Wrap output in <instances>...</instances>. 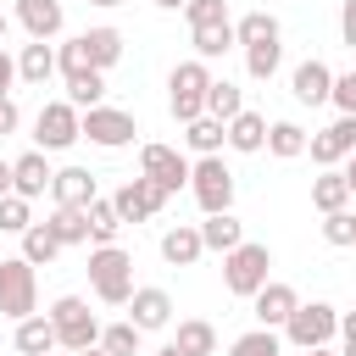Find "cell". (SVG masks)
I'll return each mask as SVG.
<instances>
[{
  "mask_svg": "<svg viewBox=\"0 0 356 356\" xmlns=\"http://www.w3.org/2000/svg\"><path fill=\"white\" fill-rule=\"evenodd\" d=\"M44 317L56 328V350H89V345H100V323H95V312H89L83 295H61Z\"/></svg>",
  "mask_w": 356,
  "mask_h": 356,
  "instance_id": "2",
  "label": "cell"
},
{
  "mask_svg": "<svg viewBox=\"0 0 356 356\" xmlns=\"http://www.w3.org/2000/svg\"><path fill=\"white\" fill-rule=\"evenodd\" d=\"M228 150H239V156H256V150H267V117L261 111H239L228 128Z\"/></svg>",
  "mask_w": 356,
  "mask_h": 356,
  "instance_id": "20",
  "label": "cell"
},
{
  "mask_svg": "<svg viewBox=\"0 0 356 356\" xmlns=\"http://www.w3.org/2000/svg\"><path fill=\"white\" fill-rule=\"evenodd\" d=\"M156 6H161V11H178V6H189V0H156Z\"/></svg>",
  "mask_w": 356,
  "mask_h": 356,
  "instance_id": "50",
  "label": "cell"
},
{
  "mask_svg": "<svg viewBox=\"0 0 356 356\" xmlns=\"http://www.w3.org/2000/svg\"><path fill=\"white\" fill-rule=\"evenodd\" d=\"M100 100H106V72H78V78H67V106L95 111Z\"/></svg>",
  "mask_w": 356,
  "mask_h": 356,
  "instance_id": "35",
  "label": "cell"
},
{
  "mask_svg": "<svg viewBox=\"0 0 356 356\" xmlns=\"http://www.w3.org/2000/svg\"><path fill=\"white\" fill-rule=\"evenodd\" d=\"M83 217H89V239H95V245H117V228H122V217H117V206H111L106 195H95V200L83 206Z\"/></svg>",
  "mask_w": 356,
  "mask_h": 356,
  "instance_id": "32",
  "label": "cell"
},
{
  "mask_svg": "<svg viewBox=\"0 0 356 356\" xmlns=\"http://www.w3.org/2000/svg\"><path fill=\"white\" fill-rule=\"evenodd\" d=\"M234 44H278V17L273 11H245L239 22H234Z\"/></svg>",
  "mask_w": 356,
  "mask_h": 356,
  "instance_id": "27",
  "label": "cell"
},
{
  "mask_svg": "<svg viewBox=\"0 0 356 356\" xmlns=\"http://www.w3.org/2000/svg\"><path fill=\"white\" fill-rule=\"evenodd\" d=\"M306 139H312V134H306L300 122H289V117H284V122H267V150H273L278 161H295V156H306Z\"/></svg>",
  "mask_w": 356,
  "mask_h": 356,
  "instance_id": "29",
  "label": "cell"
},
{
  "mask_svg": "<svg viewBox=\"0 0 356 356\" xmlns=\"http://www.w3.org/2000/svg\"><path fill=\"white\" fill-rule=\"evenodd\" d=\"M345 184H350V200H356V150H350V167H345Z\"/></svg>",
  "mask_w": 356,
  "mask_h": 356,
  "instance_id": "48",
  "label": "cell"
},
{
  "mask_svg": "<svg viewBox=\"0 0 356 356\" xmlns=\"http://www.w3.org/2000/svg\"><path fill=\"white\" fill-rule=\"evenodd\" d=\"M33 312H39V278H33V267L22 256H6L0 261V317L22 323Z\"/></svg>",
  "mask_w": 356,
  "mask_h": 356,
  "instance_id": "7",
  "label": "cell"
},
{
  "mask_svg": "<svg viewBox=\"0 0 356 356\" xmlns=\"http://www.w3.org/2000/svg\"><path fill=\"white\" fill-rule=\"evenodd\" d=\"M128 323H134L139 334H156V328H167V323H172V295H167L161 284H145V289H134V295H128Z\"/></svg>",
  "mask_w": 356,
  "mask_h": 356,
  "instance_id": "14",
  "label": "cell"
},
{
  "mask_svg": "<svg viewBox=\"0 0 356 356\" xmlns=\"http://www.w3.org/2000/svg\"><path fill=\"white\" fill-rule=\"evenodd\" d=\"M95 195H100V184H95L89 167H61V172L50 178V200H56V206H78V211H83Z\"/></svg>",
  "mask_w": 356,
  "mask_h": 356,
  "instance_id": "17",
  "label": "cell"
},
{
  "mask_svg": "<svg viewBox=\"0 0 356 356\" xmlns=\"http://www.w3.org/2000/svg\"><path fill=\"white\" fill-rule=\"evenodd\" d=\"M339 334H345V339H356V312H339Z\"/></svg>",
  "mask_w": 356,
  "mask_h": 356,
  "instance_id": "46",
  "label": "cell"
},
{
  "mask_svg": "<svg viewBox=\"0 0 356 356\" xmlns=\"http://www.w3.org/2000/svg\"><path fill=\"white\" fill-rule=\"evenodd\" d=\"M33 139H39V150H44V156H50V150L78 145V106H67V100L39 106V117H33Z\"/></svg>",
  "mask_w": 356,
  "mask_h": 356,
  "instance_id": "9",
  "label": "cell"
},
{
  "mask_svg": "<svg viewBox=\"0 0 356 356\" xmlns=\"http://www.w3.org/2000/svg\"><path fill=\"white\" fill-rule=\"evenodd\" d=\"M350 250H356V239H350Z\"/></svg>",
  "mask_w": 356,
  "mask_h": 356,
  "instance_id": "56",
  "label": "cell"
},
{
  "mask_svg": "<svg viewBox=\"0 0 356 356\" xmlns=\"http://www.w3.org/2000/svg\"><path fill=\"white\" fill-rule=\"evenodd\" d=\"M312 206L328 217V211H350V184H345V172L339 167H323L317 178H312Z\"/></svg>",
  "mask_w": 356,
  "mask_h": 356,
  "instance_id": "21",
  "label": "cell"
},
{
  "mask_svg": "<svg viewBox=\"0 0 356 356\" xmlns=\"http://www.w3.org/2000/svg\"><path fill=\"white\" fill-rule=\"evenodd\" d=\"M339 334V312L328 306V300H300L295 312H289V323H284V339L295 345V350H317V345H328Z\"/></svg>",
  "mask_w": 356,
  "mask_h": 356,
  "instance_id": "6",
  "label": "cell"
},
{
  "mask_svg": "<svg viewBox=\"0 0 356 356\" xmlns=\"http://www.w3.org/2000/svg\"><path fill=\"white\" fill-rule=\"evenodd\" d=\"M250 306H256V328H284L289 323V312L300 306V295H295V284H278V278H267L256 295H250Z\"/></svg>",
  "mask_w": 356,
  "mask_h": 356,
  "instance_id": "13",
  "label": "cell"
},
{
  "mask_svg": "<svg viewBox=\"0 0 356 356\" xmlns=\"http://www.w3.org/2000/svg\"><path fill=\"white\" fill-rule=\"evenodd\" d=\"M189 195H195V206H200L206 217L234 211V172H228V161H222V156H200V161L189 167Z\"/></svg>",
  "mask_w": 356,
  "mask_h": 356,
  "instance_id": "5",
  "label": "cell"
},
{
  "mask_svg": "<svg viewBox=\"0 0 356 356\" xmlns=\"http://www.w3.org/2000/svg\"><path fill=\"white\" fill-rule=\"evenodd\" d=\"M111 206H117L122 222H150V217L167 206V189H156L150 178H128V184L111 195Z\"/></svg>",
  "mask_w": 356,
  "mask_h": 356,
  "instance_id": "12",
  "label": "cell"
},
{
  "mask_svg": "<svg viewBox=\"0 0 356 356\" xmlns=\"http://www.w3.org/2000/svg\"><path fill=\"white\" fill-rule=\"evenodd\" d=\"M222 128H228V122H217V117H195V122H184V145H189L195 156H222V145H228Z\"/></svg>",
  "mask_w": 356,
  "mask_h": 356,
  "instance_id": "26",
  "label": "cell"
},
{
  "mask_svg": "<svg viewBox=\"0 0 356 356\" xmlns=\"http://www.w3.org/2000/svg\"><path fill=\"white\" fill-rule=\"evenodd\" d=\"M339 39L356 50V0H345V6H339Z\"/></svg>",
  "mask_w": 356,
  "mask_h": 356,
  "instance_id": "43",
  "label": "cell"
},
{
  "mask_svg": "<svg viewBox=\"0 0 356 356\" xmlns=\"http://www.w3.org/2000/svg\"><path fill=\"white\" fill-rule=\"evenodd\" d=\"M50 161H44V150H28V156H17L11 161V195H22V200H39L44 189H50Z\"/></svg>",
  "mask_w": 356,
  "mask_h": 356,
  "instance_id": "16",
  "label": "cell"
},
{
  "mask_svg": "<svg viewBox=\"0 0 356 356\" xmlns=\"http://www.w3.org/2000/svg\"><path fill=\"white\" fill-rule=\"evenodd\" d=\"M339 356H356V339H345V350H339Z\"/></svg>",
  "mask_w": 356,
  "mask_h": 356,
  "instance_id": "54",
  "label": "cell"
},
{
  "mask_svg": "<svg viewBox=\"0 0 356 356\" xmlns=\"http://www.w3.org/2000/svg\"><path fill=\"white\" fill-rule=\"evenodd\" d=\"M33 228V200H22V195H6L0 200V234H28Z\"/></svg>",
  "mask_w": 356,
  "mask_h": 356,
  "instance_id": "38",
  "label": "cell"
},
{
  "mask_svg": "<svg viewBox=\"0 0 356 356\" xmlns=\"http://www.w3.org/2000/svg\"><path fill=\"white\" fill-rule=\"evenodd\" d=\"M11 339H17V350H22V356H50V350H56V328H50V317H44V312L22 317Z\"/></svg>",
  "mask_w": 356,
  "mask_h": 356,
  "instance_id": "24",
  "label": "cell"
},
{
  "mask_svg": "<svg viewBox=\"0 0 356 356\" xmlns=\"http://www.w3.org/2000/svg\"><path fill=\"white\" fill-rule=\"evenodd\" d=\"M156 356H184V350H178V345H172V339H167V345H161V350H156Z\"/></svg>",
  "mask_w": 356,
  "mask_h": 356,
  "instance_id": "49",
  "label": "cell"
},
{
  "mask_svg": "<svg viewBox=\"0 0 356 356\" xmlns=\"http://www.w3.org/2000/svg\"><path fill=\"white\" fill-rule=\"evenodd\" d=\"M44 222H50V234L61 239V250H67V245H89V217H83L78 206H56Z\"/></svg>",
  "mask_w": 356,
  "mask_h": 356,
  "instance_id": "33",
  "label": "cell"
},
{
  "mask_svg": "<svg viewBox=\"0 0 356 356\" xmlns=\"http://www.w3.org/2000/svg\"><path fill=\"white\" fill-rule=\"evenodd\" d=\"M50 72H56V50H50L44 39H28V44L17 50V78H22V83H44Z\"/></svg>",
  "mask_w": 356,
  "mask_h": 356,
  "instance_id": "25",
  "label": "cell"
},
{
  "mask_svg": "<svg viewBox=\"0 0 356 356\" xmlns=\"http://www.w3.org/2000/svg\"><path fill=\"white\" fill-rule=\"evenodd\" d=\"M89 289L106 306H128V295H134V256L122 245H95L89 250Z\"/></svg>",
  "mask_w": 356,
  "mask_h": 356,
  "instance_id": "1",
  "label": "cell"
},
{
  "mask_svg": "<svg viewBox=\"0 0 356 356\" xmlns=\"http://www.w3.org/2000/svg\"><path fill=\"white\" fill-rule=\"evenodd\" d=\"M50 356H56V350H50Z\"/></svg>",
  "mask_w": 356,
  "mask_h": 356,
  "instance_id": "57",
  "label": "cell"
},
{
  "mask_svg": "<svg viewBox=\"0 0 356 356\" xmlns=\"http://www.w3.org/2000/svg\"><path fill=\"white\" fill-rule=\"evenodd\" d=\"M245 111V95H239V83H228V78H211V89H206V117H217V122H234Z\"/></svg>",
  "mask_w": 356,
  "mask_h": 356,
  "instance_id": "31",
  "label": "cell"
},
{
  "mask_svg": "<svg viewBox=\"0 0 356 356\" xmlns=\"http://www.w3.org/2000/svg\"><path fill=\"white\" fill-rule=\"evenodd\" d=\"M78 44H83V56H89L95 72H106V67L122 61V33L117 28H89V33H78Z\"/></svg>",
  "mask_w": 356,
  "mask_h": 356,
  "instance_id": "23",
  "label": "cell"
},
{
  "mask_svg": "<svg viewBox=\"0 0 356 356\" xmlns=\"http://www.w3.org/2000/svg\"><path fill=\"white\" fill-rule=\"evenodd\" d=\"M17 122H22V111H17V100L6 95V100H0V139H6V134H17Z\"/></svg>",
  "mask_w": 356,
  "mask_h": 356,
  "instance_id": "45",
  "label": "cell"
},
{
  "mask_svg": "<svg viewBox=\"0 0 356 356\" xmlns=\"http://www.w3.org/2000/svg\"><path fill=\"white\" fill-rule=\"evenodd\" d=\"M139 328L134 323H111V328H100V350L106 356H139Z\"/></svg>",
  "mask_w": 356,
  "mask_h": 356,
  "instance_id": "37",
  "label": "cell"
},
{
  "mask_svg": "<svg viewBox=\"0 0 356 356\" xmlns=\"http://www.w3.org/2000/svg\"><path fill=\"white\" fill-rule=\"evenodd\" d=\"M328 100L339 106V117H356V72H334V95Z\"/></svg>",
  "mask_w": 356,
  "mask_h": 356,
  "instance_id": "42",
  "label": "cell"
},
{
  "mask_svg": "<svg viewBox=\"0 0 356 356\" xmlns=\"http://www.w3.org/2000/svg\"><path fill=\"white\" fill-rule=\"evenodd\" d=\"M89 6H100V11H111V6H122V0H89Z\"/></svg>",
  "mask_w": 356,
  "mask_h": 356,
  "instance_id": "53",
  "label": "cell"
},
{
  "mask_svg": "<svg viewBox=\"0 0 356 356\" xmlns=\"http://www.w3.org/2000/svg\"><path fill=\"white\" fill-rule=\"evenodd\" d=\"M267 273H273V250L256 245V239H245V245H234V250L222 256V284H228V295H239V300H250V295L267 284Z\"/></svg>",
  "mask_w": 356,
  "mask_h": 356,
  "instance_id": "3",
  "label": "cell"
},
{
  "mask_svg": "<svg viewBox=\"0 0 356 356\" xmlns=\"http://www.w3.org/2000/svg\"><path fill=\"white\" fill-rule=\"evenodd\" d=\"M189 28H211V22H228V0H189L184 6Z\"/></svg>",
  "mask_w": 356,
  "mask_h": 356,
  "instance_id": "41",
  "label": "cell"
},
{
  "mask_svg": "<svg viewBox=\"0 0 356 356\" xmlns=\"http://www.w3.org/2000/svg\"><path fill=\"white\" fill-rule=\"evenodd\" d=\"M6 33H11V22H6V11H0V44H6Z\"/></svg>",
  "mask_w": 356,
  "mask_h": 356,
  "instance_id": "52",
  "label": "cell"
},
{
  "mask_svg": "<svg viewBox=\"0 0 356 356\" xmlns=\"http://www.w3.org/2000/svg\"><path fill=\"white\" fill-rule=\"evenodd\" d=\"M72 356H106V350H100V345H89V350H72Z\"/></svg>",
  "mask_w": 356,
  "mask_h": 356,
  "instance_id": "51",
  "label": "cell"
},
{
  "mask_svg": "<svg viewBox=\"0 0 356 356\" xmlns=\"http://www.w3.org/2000/svg\"><path fill=\"white\" fill-rule=\"evenodd\" d=\"M172 345H178L184 356H211V350H217V328H211L206 317H184L178 334H172Z\"/></svg>",
  "mask_w": 356,
  "mask_h": 356,
  "instance_id": "30",
  "label": "cell"
},
{
  "mask_svg": "<svg viewBox=\"0 0 356 356\" xmlns=\"http://www.w3.org/2000/svg\"><path fill=\"white\" fill-rule=\"evenodd\" d=\"M200 256H206V245H200V228L195 222H178V228L161 234V261L167 267H195Z\"/></svg>",
  "mask_w": 356,
  "mask_h": 356,
  "instance_id": "19",
  "label": "cell"
},
{
  "mask_svg": "<svg viewBox=\"0 0 356 356\" xmlns=\"http://www.w3.org/2000/svg\"><path fill=\"white\" fill-rule=\"evenodd\" d=\"M278 61H284V44H250V50H245V72H250L256 83H267V78L278 72Z\"/></svg>",
  "mask_w": 356,
  "mask_h": 356,
  "instance_id": "39",
  "label": "cell"
},
{
  "mask_svg": "<svg viewBox=\"0 0 356 356\" xmlns=\"http://www.w3.org/2000/svg\"><path fill=\"white\" fill-rule=\"evenodd\" d=\"M189 44H195V61H217L234 50V22H211V28H189Z\"/></svg>",
  "mask_w": 356,
  "mask_h": 356,
  "instance_id": "28",
  "label": "cell"
},
{
  "mask_svg": "<svg viewBox=\"0 0 356 356\" xmlns=\"http://www.w3.org/2000/svg\"><path fill=\"white\" fill-rule=\"evenodd\" d=\"M6 195H11V161L0 156V200H6Z\"/></svg>",
  "mask_w": 356,
  "mask_h": 356,
  "instance_id": "47",
  "label": "cell"
},
{
  "mask_svg": "<svg viewBox=\"0 0 356 356\" xmlns=\"http://www.w3.org/2000/svg\"><path fill=\"white\" fill-rule=\"evenodd\" d=\"M17 22L28 28V39H56L61 33V22H67V11H61V0H17Z\"/></svg>",
  "mask_w": 356,
  "mask_h": 356,
  "instance_id": "18",
  "label": "cell"
},
{
  "mask_svg": "<svg viewBox=\"0 0 356 356\" xmlns=\"http://www.w3.org/2000/svg\"><path fill=\"white\" fill-rule=\"evenodd\" d=\"M139 178H150L156 189L178 195L189 184V161L172 150V145H139Z\"/></svg>",
  "mask_w": 356,
  "mask_h": 356,
  "instance_id": "10",
  "label": "cell"
},
{
  "mask_svg": "<svg viewBox=\"0 0 356 356\" xmlns=\"http://www.w3.org/2000/svg\"><path fill=\"white\" fill-rule=\"evenodd\" d=\"M306 150H312L317 167H339V161H350V150H356V117H334L328 128H317V134L306 139Z\"/></svg>",
  "mask_w": 356,
  "mask_h": 356,
  "instance_id": "11",
  "label": "cell"
},
{
  "mask_svg": "<svg viewBox=\"0 0 356 356\" xmlns=\"http://www.w3.org/2000/svg\"><path fill=\"white\" fill-rule=\"evenodd\" d=\"M134 134H139L134 111H117V106L78 111V139H89V145H100V150H122V145H134Z\"/></svg>",
  "mask_w": 356,
  "mask_h": 356,
  "instance_id": "8",
  "label": "cell"
},
{
  "mask_svg": "<svg viewBox=\"0 0 356 356\" xmlns=\"http://www.w3.org/2000/svg\"><path fill=\"white\" fill-rule=\"evenodd\" d=\"M323 239L339 245V250H350V239H356V211H328V217H323Z\"/></svg>",
  "mask_w": 356,
  "mask_h": 356,
  "instance_id": "40",
  "label": "cell"
},
{
  "mask_svg": "<svg viewBox=\"0 0 356 356\" xmlns=\"http://www.w3.org/2000/svg\"><path fill=\"white\" fill-rule=\"evenodd\" d=\"M11 83H17V56H11L6 44H0V100L11 95Z\"/></svg>",
  "mask_w": 356,
  "mask_h": 356,
  "instance_id": "44",
  "label": "cell"
},
{
  "mask_svg": "<svg viewBox=\"0 0 356 356\" xmlns=\"http://www.w3.org/2000/svg\"><path fill=\"white\" fill-rule=\"evenodd\" d=\"M306 356H334V350H328V345H317V350H306Z\"/></svg>",
  "mask_w": 356,
  "mask_h": 356,
  "instance_id": "55",
  "label": "cell"
},
{
  "mask_svg": "<svg viewBox=\"0 0 356 356\" xmlns=\"http://www.w3.org/2000/svg\"><path fill=\"white\" fill-rule=\"evenodd\" d=\"M195 228H200V245L217 250V256H228L234 245H245V222H239L234 211H217V217H206V222H195Z\"/></svg>",
  "mask_w": 356,
  "mask_h": 356,
  "instance_id": "22",
  "label": "cell"
},
{
  "mask_svg": "<svg viewBox=\"0 0 356 356\" xmlns=\"http://www.w3.org/2000/svg\"><path fill=\"white\" fill-rule=\"evenodd\" d=\"M206 89H211V67L206 61H178L172 78H167V106L178 122H195L206 117Z\"/></svg>",
  "mask_w": 356,
  "mask_h": 356,
  "instance_id": "4",
  "label": "cell"
},
{
  "mask_svg": "<svg viewBox=\"0 0 356 356\" xmlns=\"http://www.w3.org/2000/svg\"><path fill=\"white\" fill-rule=\"evenodd\" d=\"M289 89H295V100H300V106H323V100L334 95V67L312 56V61H300V67H295Z\"/></svg>",
  "mask_w": 356,
  "mask_h": 356,
  "instance_id": "15",
  "label": "cell"
},
{
  "mask_svg": "<svg viewBox=\"0 0 356 356\" xmlns=\"http://www.w3.org/2000/svg\"><path fill=\"white\" fill-rule=\"evenodd\" d=\"M56 256H61V239L50 234V222H33V228L22 234V261H28V267H50Z\"/></svg>",
  "mask_w": 356,
  "mask_h": 356,
  "instance_id": "34",
  "label": "cell"
},
{
  "mask_svg": "<svg viewBox=\"0 0 356 356\" xmlns=\"http://www.w3.org/2000/svg\"><path fill=\"white\" fill-rule=\"evenodd\" d=\"M228 356H284V339L273 328H250V334H239L228 345Z\"/></svg>",
  "mask_w": 356,
  "mask_h": 356,
  "instance_id": "36",
  "label": "cell"
}]
</instances>
